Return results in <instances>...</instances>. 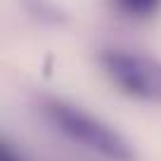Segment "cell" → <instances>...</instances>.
I'll return each mask as SVG.
<instances>
[{
  "mask_svg": "<svg viewBox=\"0 0 161 161\" xmlns=\"http://www.w3.org/2000/svg\"><path fill=\"white\" fill-rule=\"evenodd\" d=\"M43 111H45V119L71 142H78L80 147H86V149L95 152V154L104 156L109 161L135 159V152L128 145L126 137L119 130H114L111 126H107L104 121L90 116L88 111L78 109L74 104H66V102H59V100L45 102Z\"/></svg>",
  "mask_w": 161,
  "mask_h": 161,
  "instance_id": "1",
  "label": "cell"
},
{
  "mask_svg": "<svg viewBox=\"0 0 161 161\" xmlns=\"http://www.w3.org/2000/svg\"><path fill=\"white\" fill-rule=\"evenodd\" d=\"M21 3L40 21H47V24H64L66 21V12L57 7L52 0H21Z\"/></svg>",
  "mask_w": 161,
  "mask_h": 161,
  "instance_id": "3",
  "label": "cell"
},
{
  "mask_svg": "<svg viewBox=\"0 0 161 161\" xmlns=\"http://www.w3.org/2000/svg\"><path fill=\"white\" fill-rule=\"evenodd\" d=\"M114 5L128 17L145 19L161 10V0H114Z\"/></svg>",
  "mask_w": 161,
  "mask_h": 161,
  "instance_id": "4",
  "label": "cell"
},
{
  "mask_svg": "<svg viewBox=\"0 0 161 161\" xmlns=\"http://www.w3.org/2000/svg\"><path fill=\"white\" fill-rule=\"evenodd\" d=\"M0 161H24V156H21L7 140H3L0 142Z\"/></svg>",
  "mask_w": 161,
  "mask_h": 161,
  "instance_id": "5",
  "label": "cell"
},
{
  "mask_svg": "<svg viewBox=\"0 0 161 161\" xmlns=\"http://www.w3.org/2000/svg\"><path fill=\"white\" fill-rule=\"evenodd\" d=\"M100 64L116 88L130 97L161 104V62L126 50H104Z\"/></svg>",
  "mask_w": 161,
  "mask_h": 161,
  "instance_id": "2",
  "label": "cell"
}]
</instances>
